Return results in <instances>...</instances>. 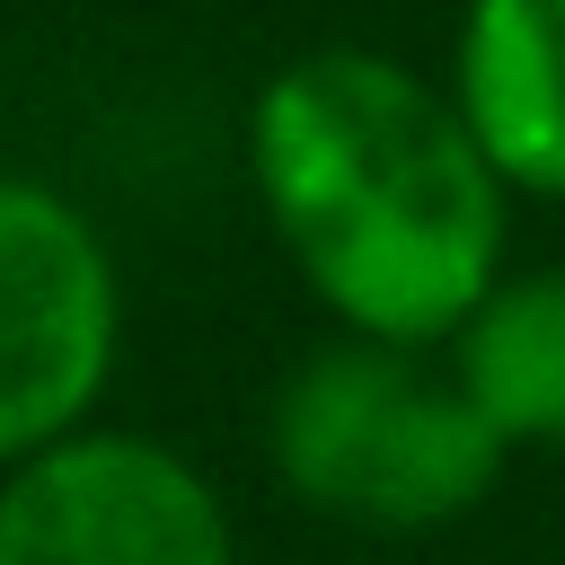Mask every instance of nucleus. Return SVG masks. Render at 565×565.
Masks as SVG:
<instances>
[{"mask_svg": "<svg viewBox=\"0 0 565 565\" xmlns=\"http://www.w3.org/2000/svg\"><path fill=\"white\" fill-rule=\"evenodd\" d=\"M247 185L300 291L344 335L450 344L503 282L512 185L450 79L371 44L282 62L247 106Z\"/></svg>", "mask_w": 565, "mask_h": 565, "instance_id": "obj_1", "label": "nucleus"}, {"mask_svg": "<svg viewBox=\"0 0 565 565\" xmlns=\"http://www.w3.org/2000/svg\"><path fill=\"white\" fill-rule=\"evenodd\" d=\"M265 459L291 503L371 539H424L477 512L512 441L477 415L441 344L344 335L291 362L265 415Z\"/></svg>", "mask_w": 565, "mask_h": 565, "instance_id": "obj_2", "label": "nucleus"}, {"mask_svg": "<svg viewBox=\"0 0 565 565\" xmlns=\"http://www.w3.org/2000/svg\"><path fill=\"white\" fill-rule=\"evenodd\" d=\"M115 344L124 274L97 221L35 177H0V468L88 424Z\"/></svg>", "mask_w": 565, "mask_h": 565, "instance_id": "obj_3", "label": "nucleus"}, {"mask_svg": "<svg viewBox=\"0 0 565 565\" xmlns=\"http://www.w3.org/2000/svg\"><path fill=\"white\" fill-rule=\"evenodd\" d=\"M0 565H238V539L185 450L79 424L0 468Z\"/></svg>", "mask_w": 565, "mask_h": 565, "instance_id": "obj_4", "label": "nucleus"}, {"mask_svg": "<svg viewBox=\"0 0 565 565\" xmlns=\"http://www.w3.org/2000/svg\"><path fill=\"white\" fill-rule=\"evenodd\" d=\"M450 97L521 203H565V0H459Z\"/></svg>", "mask_w": 565, "mask_h": 565, "instance_id": "obj_5", "label": "nucleus"}, {"mask_svg": "<svg viewBox=\"0 0 565 565\" xmlns=\"http://www.w3.org/2000/svg\"><path fill=\"white\" fill-rule=\"evenodd\" d=\"M441 353L512 450L565 441V265H530V274L503 265V282L459 318Z\"/></svg>", "mask_w": 565, "mask_h": 565, "instance_id": "obj_6", "label": "nucleus"}]
</instances>
